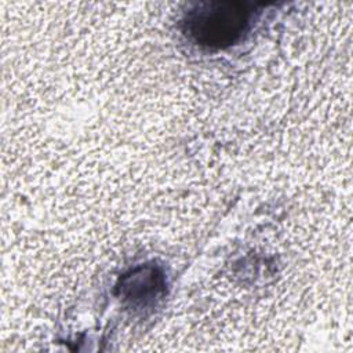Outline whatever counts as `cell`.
Returning a JSON list of instances; mask_svg holds the SVG:
<instances>
[{
    "label": "cell",
    "instance_id": "1",
    "mask_svg": "<svg viewBox=\"0 0 353 353\" xmlns=\"http://www.w3.org/2000/svg\"><path fill=\"white\" fill-rule=\"evenodd\" d=\"M254 7L240 1H205L196 4L185 18L186 33L197 44L223 48L234 44L248 30Z\"/></svg>",
    "mask_w": 353,
    "mask_h": 353
}]
</instances>
